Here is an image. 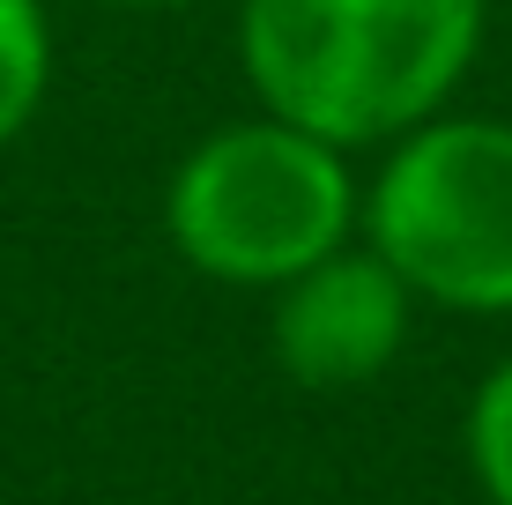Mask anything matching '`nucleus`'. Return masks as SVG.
I'll use <instances>...</instances> for the list:
<instances>
[{
  "label": "nucleus",
  "mask_w": 512,
  "mask_h": 505,
  "mask_svg": "<svg viewBox=\"0 0 512 505\" xmlns=\"http://www.w3.org/2000/svg\"><path fill=\"white\" fill-rule=\"evenodd\" d=\"M372 253L409 298L453 312H512V127L423 119L386 156L372 201Z\"/></svg>",
  "instance_id": "3"
},
{
  "label": "nucleus",
  "mask_w": 512,
  "mask_h": 505,
  "mask_svg": "<svg viewBox=\"0 0 512 505\" xmlns=\"http://www.w3.org/2000/svg\"><path fill=\"white\" fill-rule=\"evenodd\" d=\"M468 461H475V483L490 491V505H512V357L468 402Z\"/></svg>",
  "instance_id": "6"
},
{
  "label": "nucleus",
  "mask_w": 512,
  "mask_h": 505,
  "mask_svg": "<svg viewBox=\"0 0 512 505\" xmlns=\"http://www.w3.org/2000/svg\"><path fill=\"white\" fill-rule=\"evenodd\" d=\"M52 75V30L38 0H0V149L38 119Z\"/></svg>",
  "instance_id": "5"
},
{
  "label": "nucleus",
  "mask_w": 512,
  "mask_h": 505,
  "mask_svg": "<svg viewBox=\"0 0 512 505\" xmlns=\"http://www.w3.org/2000/svg\"><path fill=\"white\" fill-rule=\"evenodd\" d=\"M275 357L297 387H364L409 342V283L379 253H342L312 260L305 275L275 283Z\"/></svg>",
  "instance_id": "4"
},
{
  "label": "nucleus",
  "mask_w": 512,
  "mask_h": 505,
  "mask_svg": "<svg viewBox=\"0 0 512 505\" xmlns=\"http://www.w3.org/2000/svg\"><path fill=\"white\" fill-rule=\"evenodd\" d=\"M112 8H193V0H112Z\"/></svg>",
  "instance_id": "7"
},
{
  "label": "nucleus",
  "mask_w": 512,
  "mask_h": 505,
  "mask_svg": "<svg viewBox=\"0 0 512 505\" xmlns=\"http://www.w3.org/2000/svg\"><path fill=\"white\" fill-rule=\"evenodd\" d=\"M164 223L201 275L275 290L327 260L357 223V179L342 149L290 119H238L171 171Z\"/></svg>",
  "instance_id": "2"
},
{
  "label": "nucleus",
  "mask_w": 512,
  "mask_h": 505,
  "mask_svg": "<svg viewBox=\"0 0 512 505\" xmlns=\"http://www.w3.org/2000/svg\"><path fill=\"white\" fill-rule=\"evenodd\" d=\"M475 38L483 0H245L238 15L260 104L334 149L438 119Z\"/></svg>",
  "instance_id": "1"
}]
</instances>
